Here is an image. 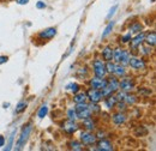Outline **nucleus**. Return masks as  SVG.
<instances>
[{
	"label": "nucleus",
	"mask_w": 156,
	"mask_h": 151,
	"mask_svg": "<svg viewBox=\"0 0 156 151\" xmlns=\"http://www.w3.org/2000/svg\"><path fill=\"white\" fill-rule=\"evenodd\" d=\"M138 94L140 96H150L151 95V90L148 88H139L138 89Z\"/></svg>",
	"instance_id": "nucleus-36"
},
{
	"label": "nucleus",
	"mask_w": 156,
	"mask_h": 151,
	"mask_svg": "<svg viewBox=\"0 0 156 151\" xmlns=\"http://www.w3.org/2000/svg\"><path fill=\"white\" fill-rule=\"evenodd\" d=\"M95 146H96V150H98V151H113L114 150V146H113V144L111 143V140H108V139H106V138L98 139Z\"/></svg>",
	"instance_id": "nucleus-10"
},
{
	"label": "nucleus",
	"mask_w": 156,
	"mask_h": 151,
	"mask_svg": "<svg viewBox=\"0 0 156 151\" xmlns=\"http://www.w3.org/2000/svg\"><path fill=\"white\" fill-rule=\"evenodd\" d=\"M66 90H67L69 93H71V94H76V93H78V91L80 90V86H79L78 83L72 82V83H69V84L66 85Z\"/></svg>",
	"instance_id": "nucleus-26"
},
{
	"label": "nucleus",
	"mask_w": 156,
	"mask_h": 151,
	"mask_svg": "<svg viewBox=\"0 0 156 151\" xmlns=\"http://www.w3.org/2000/svg\"><path fill=\"white\" fill-rule=\"evenodd\" d=\"M124 102L126 103V106H133L138 102V97H137V95L132 94V93H126L125 97H124Z\"/></svg>",
	"instance_id": "nucleus-20"
},
{
	"label": "nucleus",
	"mask_w": 156,
	"mask_h": 151,
	"mask_svg": "<svg viewBox=\"0 0 156 151\" xmlns=\"http://www.w3.org/2000/svg\"><path fill=\"white\" fill-rule=\"evenodd\" d=\"M79 140L82 142V144L84 146H95L96 142H98V138L91 131H82L79 134Z\"/></svg>",
	"instance_id": "nucleus-1"
},
{
	"label": "nucleus",
	"mask_w": 156,
	"mask_h": 151,
	"mask_svg": "<svg viewBox=\"0 0 156 151\" xmlns=\"http://www.w3.org/2000/svg\"><path fill=\"white\" fill-rule=\"evenodd\" d=\"M47 114H48V107L47 106H42L39 109V112H37V118L39 119H43Z\"/></svg>",
	"instance_id": "nucleus-34"
},
{
	"label": "nucleus",
	"mask_w": 156,
	"mask_h": 151,
	"mask_svg": "<svg viewBox=\"0 0 156 151\" xmlns=\"http://www.w3.org/2000/svg\"><path fill=\"white\" fill-rule=\"evenodd\" d=\"M113 76H115L117 78H122L127 75V71H126V67L122 66L121 64H115V67H114V71H113Z\"/></svg>",
	"instance_id": "nucleus-18"
},
{
	"label": "nucleus",
	"mask_w": 156,
	"mask_h": 151,
	"mask_svg": "<svg viewBox=\"0 0 156 151\" xmlns=\"http://www.w3.org/2000/svg\"><path fill=\"white\" fill-rule=\"evenodd\" d=\"M82 126L87 131H91L93 132V131L96 130V122H95V120L91 116L85 118V119H82Z\"/></svg>",
	"instance_id": "nucleus-13"
},
{
	"label": "nucleus",
	"mask_w": 156,
	"mask_h": 151,
	"mask_svg": "<svg viewBox=\"0 0 156 151\" xmlns=\"http://www.w3.org/2000/svg\"><path fill=\"white\" fill-rule=\"evenodd\" d=\"M103 101H105V106H106V108L107 109H114L115 108V104H117L118 100L117 97H115V95H111V96H108V97H105L103 98Z\"/></svg>",
	"instance_id": "nucleus-16"
},
{
	"label": "nucleus",
	"mask_w": 156,
	"mask_h": 151,
	"mask_svg": "<svg viewBox=\"0 0 156 151\" xmlns=\"http://www.w3.org/2000/svg\"><path fill=\"white\" fill-rule=\"evenodd\" d=\"M88 98H87V94L85 91H78L76 94H73V102L77 104V103H83V102H87Z\"/></svg>",
	"instance_id": "nucleus-21"
},
{
	"label": "nucleus",
	"mask_w": 156,
	"mask_h": 151,
	"mask_svg": "<svg viewBox=\"0 0 156 151\" xmlns=\"http://www.w3.org/2000/svg\"><path fill=\"white\" fill-rule=\"evenodd\" d=\"M95 135H96V138H98V139H102V138H106V133L103 132V131H101V130H100V131H98V132L96 133Z\"/></svg>",
	"instance_id": "nucleus-41"
},
{
	"label": "nucleus",
	"mask_w": 156,
	"mask_h": 151,
	"mask_svg": "<svg viewBox=\"0 0 156 151\" xmlns=\"http://www.w3.org/2000/svg\"><path fill=\"white\" fill-rule=\"evenodd\" d=\"M85 94H87V98H88L89 102H96V103H100L101 101H103V96H102L101 90L89 88V89L85 91Z\"/></svg>",
	"instance_id": "nucleus-7"
},
{
	"label": "nucleus",
	"mask_w": 156,
	"mask_h": 151,
	"mask_svg": "<svg viewBox=\"0 0 156 151\" xmlns=\"http://www.w3.org/2000/svg\"><path fill=\"white\" fill-rule=\"evenodd\" d=\"M114 24H115V23H114L113 20L108 23V25L105 28V30H103V33H102V36H101L102 40H103V38H106L108 35H111V33H112V30H113V28H114Z\"/></svg>",
	"instance_id": "nucleus-27"
},
{
	"label": "nucleus",
	"mask_w": 156,
	"mask_h": 151,
	"mask_svg": "<svg viewBox=\"0 0 156 151\" xmlns=\"http://www.w3.org/2000/svg\"><path fill=\"white\" fill-rule=\"evenodd\" d=\"M138 53L140 54V55H143V57H149L151 53H153V47H150V46H148V44H145V46H143V44H140L139 47H138Z\"/></svg>",
	"instance_id": "nucleus-22"
},
{
	"label": "nucleus",
	"mask_w": 156,
	"mask_h": 151,
	"mask_svg": "<svg viewBox=\"0 0 156 151\" xmlns=\"http://www.w3.org/2000/svg\"><path fill=\"white\" fill-rule=\"evenodd\" d=\"M107 86L109 89H112L114 93L119 90V78H117L115 76L111 75L109 78H107Z\"/></svg>",
	"instance_id": "nucleus-15"
},
{
	"label": "nucleus",
	"mask_w": 156,
	"mask_h": 151,
	"mask_svg": "<svg viewBox=\"0 0 156 151\" xmlns=\"http://www.w3.org/2000/svg\"><path fill=\"white\" fill-rule=\"evenodd\" d=\"M5 137L4 135H0V148H2L4 145H5Z\"/></svg>",
	"instance_id": "nucleus-43"
},
{
	"label": "nucleus",
	"mask_w": 156,
	"mask_h": 151,
	"mask_svg": "<svg viewBox=\"0 0 156 151\" xmlns=\"http://www.w3.org/2000/svg\"><path fill=\"white\" fill-rule=\"evenodd\" d=\"M130 57H131V54H130V52L129 51H124V54H122V57H121V60H120V64L122 65V66H129V60H130Z\"/></svg>",
	"instance_id": "nucleus-28"
},
{
	"label": "nucleus",
	"mask_w": 156,
	"mask_h": 151,
	"mask_svg": "<svg viewBox=\"0 0 156 151\" xmlns=\"http://www.w3.org/2000/svg\"><path fill=\"white\" fill-rule=\"evenodd\" d=\"M67 145H69V148H70L71 150H73V151L84 150V145L82 144V142H80V140H71Z\"/></svg>",
	"instance_id": "nucleus-23"
},
{
	"label": "nucleus",
	"mask_w": 156,
	"mask_h": 151,
	"mask_svg": "<svg viewBox=\"0 0 156 151\" xmlns=\"http://www.w3.org/2000/svg\"><path fill=\"white\" fill-rule=\"evenodd\" d=\"M79 130V125H78L76 121H72V120H66L64 124H62V131L66 132L67 134H73Z\"/></svg>",
	"instance_id": "nucleus-11"
},
{
	"label": "nucleus",
	"mask_w": 156,
	"mask_h": 151,
	"mask_svg": "<svg viewBox=\"0 0 156 151\" xmlns=\"http://www.w3.org/2000/svg\"><path fill=\"white\" fill-rule=\"evenodd\" d=\"M15 131L12 132V134L10 135V140H9V144H7V148H6V150H11L12 149V146H13V139H15Z\"/></svg>",
	"instance_id": "nucleus-38"
},
{
	"label": "nucleus",
	"mask_w": 156,
	"mask_h": 151,
	"mask_svg": "<svg viewBox=\"0 0 156 151\" xmlns=\"http://www.w3.org/2000/svg\"><path fill=\"white\" fill-rule=\"evenodd\" d=\"M118 10V5H114L111 10H109V12H108V15H107V19H111L112 18V16L115 13V11Z\"/></svg>",
	"instance_id": "nucleus-39"
},
{
	"label": "nucleus",
	"mask_w": 156,
	"mask_h": 151,
	"mask_svg": "<svg viewBox=\"0 0 156 151\" xmlns=\"http://www.w3.org/2000/svg\"><path fill=\"white\" fill-rule=\"evenodd\" d=\"M101 55L103 61H112L113 60V48L111 46H106L102 52H101Z\"/></svg>",
	"instance_id": "nucleus-17"
},
{
	"label": "nucleus",
	"mask_w": 156,
	"mask_h": 151,
	"mask_svg": "<svg viewBox=\"0 0 156 151\" xmlns=\"http://www.w3.org/2000/svg\"><path fill=\"white\" fill-rule=\"evenodd\" d=\"M124 48H121V47H118L115 49H113V61L115 62V64H120V60H121V57H122V54H124Z\"/></svg>",
	"instance_id": "nucleus-24"
},
{
	"label": "nucleus",
	"mask_w": 156,
	"mask_h": 151,
	"mask_svg": "<svg viewBox=\"0 0 156 151\" xmlns=\"http://www.w3.org/2000/svg\"><path fill=\"white\" fill-rule=\"evenodd\" d=\"M131 38H132L131 33H127V34H125V35L121 36V42H122V43H130Z\"/></svg>",
	"instance_id": "nucleus-37"
},
{
	"label": "nucleus",
	"mask_w": 156,
	"mask_h": 151,
	"mask_svg": "<svg viewBox=\"0 0 156 151\" xmlns=\"http://www.w3.org/2000/svg\"><path fill=\"white\" fill-rule=\"evenodd\" d=\"M89 85H90V88H93V89H98V90H101V89H103L106 85H107V78H101V77H93V78H90L89 79Z\"/></svg>",
	"instance_id": "nucleus-8"
},
{
	"label": "nucleus",
	"mask_w": 156,
	"mask_h": 151,
	"mask_svg": "<svg viewBox=\"0 0 156 151\" xmlns=\"http://www.w3.org/2000/svg\"><path fill=\"white\" fill-rule=\"evenodd\" d=\"M66 118L67 120H72V121H76L77 118V113H76V109L75 108H69L67 112H66Z\"/></svg>",
	"instance_id": "nucleus-29"
},
{
	"label": "nucleus",
	"mask_w": 156,
	"mask_h": 151,
	"mask_svg": "<svg viewBox=\"0 0 156 151\" xmlns=\"http://www.w3.org/2000/svg\"><path fill=\"white\" fill-rule=\"evenodd\" d=\"M144 37H145V33H143V31L137 33L136 36H133V37L131 38V41H130V47H131V49L137 52L138 47L144 43Z\"/></svg>",
	"instance_id": "nucleus-9"
},
{
	"label": "nucleus",
	"mask_w": 156,
	"mask_h": 151,
	"mask_svg": "<svg viewBox=\"0 0 156 151\" xmlns=\"http://www.w3.org/2000/svg\"><path fill=\"white\" fill-rule=\"evenodd\" d=\"M129 66L135 70V71H143L147 68V62L143 58L137 57V55H131L130 57V60H129Z\"/></svg>",
	"instance_id": "nucleus-3"
},
{
	"label": "nucleus",
	"mask_w": 156,
	"mask_h": 151,
	"mask_svg": "<svg viewBox=\"0 0 156 151\" xmlns=\"http://www.w3.org/2000/svg\"><path fill=\"white\" fill-rule=\"evenodd\" d=\"M27 107H28V103L27 102H20L18 104H17V107H16V114H20L23 113L25 109H27Z\"/></svg>",
	"instance_id": "nucleus-33"
},
{
	"label": "nucleus",
	"mask_w": 156,
	"mask_h": 151,
	"mask_svg": "<svg viewBox=\"0 0 156 151\" xmlns=\"http://www.w3.org/2000/svg\"><path fill=\"white\" fill-rule=\"evenodd\" d=\"M119 89L124 93H132V90L135 89V82L132 78L130 77H122L119 80Z\"/></svg>",
	"instance_id": "nucleus-6"
},
{
	"label": "nucleus",
	"mask_w": 156,
	"mask_h": 151,
	"mask_svg": "<svg viewBox=\"0 0 156 151\" xmlns=\"http://www.w3.org/2000/svg\"><path fill=\"white\" fill-rule=\"evenodd\" d=\"M129 30H130L131 34H132V33H133V34L140 33V31H143V25H142V23H139V22H133L132 24H130Z\"/></svg>",
	"instance_id": "nucleus-25"
},
{
	"label": "nucleus",
	"mask_w": 156,
	"mask_h": 151,
	"mask_svg": "<svg viewBox=\"0 0 156 151\" xmlns=\"http://www.w3.org/2000/svg\"><path fill=\"white\" fill-rule=\"evenodd\" d=\"M112 121L117 126H121V125H124L126 122V115H125L124 112H119L118 111L117 113H114L112 115Z\"/></svg>",
	"instance_id": "nucleus-14"
},
{
	"label": "nucleus",
	"mask_w": 156,
	"mask_h": 151,
	"mask_svg": "<svg viewBox=\"0 0 156 151\" xmlns=\"http://www.w3.org/2000/svg\"><path fill=\"white\" fill-rule=\"evenodd\" d=\"M16 2L20 5H27L29 2V0H16Z\"/></svg>",
	"instance_id": "nucleus-44"
},
{
	"label": "nucleus",
	"mask_w": 156,
	"mask_h": 151,
	"mask_svg": "<svg viewBox=\"0 0 156 151\" xmlns=\"http://www.w3.org/2000/svg\"><path fill=\"white\" fill-rule=\"evenodd\" d=\"M105 65H106V72L108 75H112L114 71V67H115V62L113 60L112 61H105Z\"/></svg>",
	"instance_id": "nucleus-30"
},
{
	"label": "nucleus",
	"mask_w": 156,
	"mask_h": 151,
	"mask_svg": "<svg viewBox=\"0 0 156 151\" xmlns=\"http://www.w3.org/2000/svg\"><path fill=\"white\" fill-rule=\"evenodd\" d=\"M88 104H89V109H90L91 114L100 113V112H101V107L98 106V103H96V102H90V103H88Z\"/></svg>",
	"instance_id": "nucleus-32"
},
{
	"label": "nucleus",
	"mask_w": 156,
	"mask_h": 151,
	"mask_svg": "<svg viewBox=\"0 0 156 151\" xmlns=\"http://www.w3.org/2000/svg\"><path fill=\"white\" fill-rule=\"evenodd\" d=\"M46 4L43 2V1H39V2H36V7L39 9V10H43V9H46Z\"/></svg>",
	"instance_id": "nucleus-40"
},
{
	"label": "nucleus",
	"mask_w": 156,
	"mask_h": 151,
	"mask_svg": "<svg viewBox=\"0 0 156 151\" xmlns=\"http://www.w3.org/2000/svg\"><path fill=\"white\" fill-rule=\"evenodd\" d=\"M93 72L96 77H106L107 72H106V65H105V61L102 59H95L93 61Z\"/></svg>",
	"instance_id": "nucleus-4"
},
{
	"label": "nucleus",
	"mask_w": 156,
	"mask_h": 151,
	"mask_svg": "<svg viewBox=\"0 0 156 151\" xmlns=\"http://www.w3.org/2000/svg\"><path fill=\"white\" fill-rule=\"evenodd\" d=\"M55 35H57V29L55 28H47V29L40 31L39 38L46 41V40H52Z\"/></svg>",
	"instance_id": "nucleus-12"
},
{
	"label": "nucleus",
	"mask_w": 156,
	"mask_h": 151,
	"mask_svg": "<svg viewBox=\"0 0 156 151\" xmlns=\"http://www.w3.org/2000/svg\"><path fill=\"white\" fill-rule=\"evenodd\" d=\"M31 130H33V124H31V122L27 124V125L23 127V130H22V132H20V138H18V142H17V144H16V146H17L16 149H17V150L22 149V146L27 143V140H28V138H29V135H30Z\"/></svg>",
	"instance_id": "nucleus-2"
},
{
	"label": "nucleus",
	"mask_w": 156,
	"mask_h": 151,
	"mask_svg": "<svg viewBox=\"0 0 156 151\" xmlns=\"http://www.w3.org/2000/svg\"><path fill=\"white\" fill-rule=\"evenodd\" d=\"M7 60H9V59H7V57H5V55H0V65L5 64Z\"/></svg>",
	"instance_id": "nucleus-42"
},
{
	"label": "nucleus",
	"mask_w": 156,
	"mask_h": 151,
	"mask_svg": "<svg viewBox=\"0 0 156 151\" xmlns=\"http://www.w3.org/2000/svg\"><path fill=\"white\" fill-rule=\"evenodd\" d=\"M144 42L150 46V47H155L156 44V34L155 31H149L145 34V37H144Z\"/></svg>",
	"instance_id": "nucleus-19"
},
{
	"label": "nucleus",
	"mask_w": 156,
	"mask_h": 151,
	"mask_svg": "<svg viewBox=\"0 0 156 151\" xmlns=\"http://www.w3.org/2000/svg\"><path fill=\"white\" fill-rule=\"evenodd\" d=\"M153 1H154V0H153Z\"/></svg>",
	"instance_id": "nucleus-45"
},
{
	"label": "nucleus",
	"mask_w": 156,
	"mask_h": 151,
	"mask_svg": "<svg viewBox=\"0 0 156 151\" xmlns=\"http://www.w3.org/2000/svg\"><path fill=\"white\" fill-rule=\"evenodd\" d=\"M101 93H102V96H103V98H105V97H108V96H111V95L114 94V91H113L112 89H109L107 85H106L103 89H101Z\"/></svg>",
	"instance_id": "nucleus-35"
},
{
	"label": "nucleus",
	"mask_w": 156,
	"mask_h": 151,
	"mask_svg": "<svg viewBox=\"0 0 156 151\" xmlns=\"http://www.w3.org/2000/svg\"><path fill=\"white\" fill-rule=\"evenodd\" d=\"M89 75V70L84 66V67H80L79 70H77V77L78 78H80V79H84V78H87Z\"/></svg>",
	"instance_id": "nucleus-31"
},
{
	"label": "nucleus",
	"mask_w": 156,
	"mask_h": 151,
	"mask_svg": "<svg viewBox=\"0 0 156 151\" xmlns=\"http://www.w3.org/2000/svg\"><path fill=\"white\" fill-rule=\"evenodd\" d=\"M76 113H77L78 119H85V118H89V116H93V114L89 109V104L87 102H83V103H77L76 107Z\"/></svg>",
	"instance_id": "nucleus-5"
}]
</instances>
